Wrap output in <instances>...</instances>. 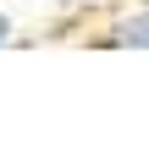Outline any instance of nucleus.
Here are the masks:
<instances>
[{
  "label": "nucleus",
  "instance_id": "nucleus-3",
  "mask_svg": "<svg viewBox=\"0 0 149 149\" xmlns=\"http://www.w3.org/2000/svg\"><path fill=\"white\" fill-rule=\"evenodd\" d=\"M61 11H83V6H94V0H55Z\"/></svg>",
  "mask_w": 149,
  "mask_h": 149
},
{
  "label": "nucleus",
  "instance_id": "nucleus-2",
  "mask_svg": "<svg viewBox=\"0 0 149 149\" xmlns=\"http://www.w3.org/2000/svg\"><path fill=\"white\" fill-rule=\"evenodd\" d=\"M11 33H17V28H11V17H6V11H0V50H6V44H11Z\"/></svg>",
  "mask_w": 149,
  "mask_h": 149
},
{
  "label": "nucleus",
  "instance_id": "nucleus-1",
  "mask_svg": "<svg viewBox=\"0 0 149 149\" xmlns=\"http://www.w3.org/2000/svg\"><path fill=\"white\" fill-rule=\"evenodd\" d=\"M100 44H111V50H149V6L122 11V17L105 28V39H100Z\"/></svg>",
  "mask_w": 149,
  "mask_h": 149
}]
</instances>
